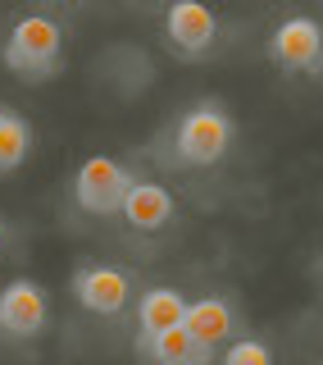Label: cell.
<instances>
[{"instance_id":"8992f818","label":"cell","mask_w":323,"mask_h":365,"mask_svg":"<svg viewBox=\"0 0 323 365\" xmlns=\"http://www.w3.org/2000/svg\"><path fill=\"white\" fill-rule=\"evenodd\" d=\"M68 292L78 297V306L91 315H123L132 302V279L119 265H100V260H83L68 279Z\"/></svg>"},{"instance_id":"30bf717a","label":"cell","mask_w":323,"mask_h":365,"mask_svg":"<svg viewBox=\"0 0 323 365\" xmlns=\"http://www.w3.org/2000/svg\"><path fill=\"white\" fill-rule=\"evenodd\" d=\"M182 315H187V292L182 288H146L142 302H137V338H151L159 329H173L182 324Z\"/></svg>"},{"instance_id":"8fae6325","label":"cell","mask_w":323,"mask_h":365,"mask_svg":"<svg viewBox=\"0 0 323 365\" xmlns=\"http://www.w3.org/2000/svg\"><path fill=\"white\" fill-rule=\"evenodd\" d=\"M137 351L159 361V365H205L210 361V351L187 334V324H173V329H159L151 338H137Z\"/></svg>"},{"instance_id":"52a82bcc","label":"cell","mask_w":323,"mask_h":365,"mask_svg":"<svg viewBox=\"0 0 323 365\" xmlns=\"http://www.w3.org/2000/svg\"><path fill=\"white\" fill-rule=\"evenodd\" d=\"M51 319V297L37 279H9L0 288V338L28 342L37 338Z\"/></svg>"},{"instance_id":"5b68a950","label":"cell","mask_w":323,"mask_h":365,"mask_svg":"<svg viewBox=\"0 0 323 365\" xmlns=\"http://www.w3.org/2000/svg\"><path fill=\"white\" fill-rule=\"evenodd\" d=\"M159 32H164V46L178 60H205V55L218 46V32L223 23L205 0H169L164 19H159Z\"/></svg>"},{"instance_id":"3957f363","label":"cell","mask_w":323,"mask_h":365,"mask_svg":"<svg viewBox=\"0 0 323 365\" xmlns=\"http://www.w3.org/2000/svg\"><path fill=\"white\" fill-rule=\"evenodd\" d=\"M264 60L287 78L323 83V23L314 14H282L264 37Z\"/></svg>"},{"instance_id":"277c9868","label":"cell","mask_w":323,"mask_h":365,"mask_svg":"<svg viewBox=\"0 0 323 365\" xmlns=\"http://www.w3.org/2000/svg\"><path fill=\"white\" fill-rule=\"evenodd\" d=\"M137 178L142 174L132 165H123L119 155H91L73 174V201H78V210L96 215V220H110V215L123 210V197H128V187Z\"/></svg>"},{"instance_id":"7c38bea8","label":"cell","mask_w":323,"mask_h":365,"mask_svg":"<svg viewBox=\"0 0 323 365\" xmlns=\"http://www.w3.org/2000/svg\"><path fill=\"white\" fill-rule=\"evenodd\" d=\"M28 155H32V123L18 110L0 106V174L18 169Z\"/></svg>"},{"instance_id":"9c48e42d","label":"cell","mask_w":323,"mask_h":365,"mask_svg":"<svg viewBox=\"0 0 323 365\" xmlns=\"http://www.w3.org/2000/svg\"><path fill=\"white\" fill-rule=\"evenodd\" d=\"M182 324H187V334L201 342L205 351L223 347L228 338H237V311L228 297H187V315H182Z\"/></svg>"},{"instance_id":"ba28073f","label":"cell","mask_w":323,"mask_h":365,"mask_svg":"<svg viewBox=\"0 0 323 365\" xmlns=\"http://www.w3.org/2000/svg\"><path fill=\"white\" fill-rule=\"evenodd\" d=\"M173 215H178V201H173V192L164 187V182L137 178L128 187V197H123L119 220L128 228H137V233H159V228L173 224Z\"/></svg>"},{"instance_id":"4fadbf2b","label":"cell","mask_w":323,"mask_h":365,"mask_svg":"<svg viewBox=\"0 0 323 365\" xmlns=\"http://www.w3.org/2000/svg\"><path fill=\"white\" fill-rule=\"evenodd\" d=\"M218 356H223V365H273V351L255 338H228Z\"/></svg>"},{"instance_id":"6da1fadb","label":"cell","mask_w":323,"mask_h":365,"mask_svg":"<svg viewBox=\"0 0 323 365\" xmlns=\"http://www.w3.org/2000/svg\"><path fill=\"white\" fill-rule=\"evenodd\" d=\"M237 142V119L223 101H196L155 137V160L164 169H214Z\"/></svg>"},{"instance_id":"7a4b0ae2","label":"cell","mask_w":323,"mask_h":365,"mask_svg":"<svg viewBox=\"0 0 323 365\" xmlns=\"http://www.w3.org/2000/svg\"><path fill=\"white\" fill-rule=\"evenodd\" d=\"M0 64L18 78V83H51L64 68V28L51 14H23L5 32L0 46Z\"/></svg>"}]
</instances>
